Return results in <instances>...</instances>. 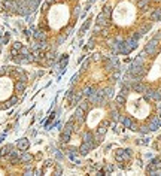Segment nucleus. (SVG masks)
I'll return each instance as SVG.
<instances>
[{
  "label": "nucleus",
  "mask_w": 161,
  "mask_h": 176,
  "mask_svg": "<svg viewBox=\"0 0 161 176\" xmlns=\"http://www.w3.org/2000/svg\"><path fill=\"white\" fill-rule=\"evenodd\" d=\"M107 100L109 97L104 95V91H96L78 106L76 112L67 124V149L79 154H87L100 143L101 136L106 134L107 124H109V120L103 116Z\"/></svg>",
  "instance_id": "1"
},
{
  "label": "nucleus",
  "mask_w": 161,
  "mask_h": 176,
  "mask_svg": "<svg viewBox=\"0 0 161 176\" xmlns=\"http://www.w3.org/2000/svg\"><path fill=\"white\" fill-rule=\"evenodd\" d=\"M79 16V0H45L37 18V36L46 51H55L72 33Z\"/></svg>",
  "instance_id": "2"
},
{
  "label": "nucleus",
  "mask_w": 161,
  "mask_h": 176,
  "mask_svg": "<svg viewBox=\"0 0 161 176\" xmlns=\"http://www.w3.org/2000/svg\"><path fill=\"white\" fill-rule=\"evenodd\" d=\"M27 87V75L21 69H13L9 75V69H0V103L9 108L18 102Z\"/></svg>",
  "instance_id": "3"
}]
</instances>
